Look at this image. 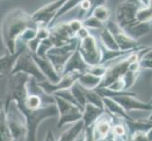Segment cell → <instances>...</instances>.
Listing matches in <instances>:
<instances>
[{
  "label": "cell",
  "mask_w": 152,
  "mask_h": 141,
  "mask_svg": "<svg viewBox=\"0 0 152 141\" xmlns=\"http://www.w3.org/2000/svg\"><path fill=\"white\" fill-rule=\"evenodd\" d=\"M28 27H37V25L24 10L13 9L6 15L1 25V36L9 54L16 53V40Z\"/></svg>",
  "instance_id": "obj_1"
},
{
  "label": "cell",
  "mask_w": 152,
  "mask_h": 141,
  "mask_svg": "<svg viewBox=\"0 0 152 141\" xmlns=\"http://www.w3.org/2000/svg\"><path fill=\"white\" fill-rule=\"evenodd\" d=\"M21 114L25 118L27 127L26 141H37V128L39 125L51 117H59V112L55 103H51L45 107H41L37 110H28L22 104H15Z\"/></svg>",
  "instance_id": "obj_2"
},
{
  "label": "cell",
  "mask_w": 152,
  "mask_h": 141,
  "mask_svg": "<svg viewBox=\"0 0 152 141\" xmlns=\"http://www.w3.org/2000/svg\"><path fill=\"white\" fill-rule=\"evenodd\" d=\"M5 113L13 141H26L27 127L25 118L13 102L10 103L9 107L5 110Z\"/></svg>",
  "instance_id": "obj_3"
},
{
  "label": "cell",
  "mask_w": 152,
  "mask_h": 141,
  "mask_svg": "<svg viewBox=\"0 0 152 141\" xmlns=\"http://www.w3.org/2000/svg\"><path fill=\"white\" fill-rule=\"evenodd\" d=\"M53 98L59 112V121L57 124L58 128H61L66 123H75L80 121L82 118V112L80 108L59 96L53 95Z\"/></svg>",
  "instance_id": "obj_4"
},
{
  "label": "cell",
  "mask_w": 152,
  "mask_h": 141,
  "mask_svg": "<svg viewBox=\"0 0 152 141\" xmlns=\"http://www.w3.org/2000/svg\"><path fill=\"white\" fill-rule=\"evenodd\" d=\"M17 72H23V74H28L30 77H33L37 80V83L43 82L45 80V77L39 70L38 66L36 65L35 61L32 59L31 53H23L19 56L16 62L13 66V69L10 72V75L17 74ZM9 75V76H10Z\"/></svg>",
  "instance_id": "obj_5"
},
{
  "label": "cell",
  "mask_w": 152,
  "mask_h": 141,
  "mask_svg": "<svg viewBox=\"0 0 152 141\" xmlns=\"http://www.w3.org/2000/svg\"><path fill=\"white\" fill-rule=\"evenodd\" d=\"M77 49L84 62L89 65H98L101 61V50L98 46L95 37L90 35L89 37L80 40Z\"/></svg>",
  "instance_id": "obj_6"
},
{
  "label": "cell",
  "mask_w": 152,
  "mask_h": 141,
  "mask_svg": "<svg viewBox=\"0 0 152 141\" xmlns=\"http://www.w3.org/2000/svg\"><path fill=\"white\" fill-rule=\"evenodd\" d=\"M141 7L135 0H126L118 5L116 9V24L124 29L136 23V13Z\"/></svg>",
  "instance_id": "obj_7"
},
{
  "label": "cell",
  "mask_w": 152,
  "mask_h": 141,
  "mask_svg": "<svg viewBox=\"0 0 152 141\" xmlns=\"http://www.w3.org/2000/svg\"><path fill=\"white\" fill-rule=\"evenodd\" d=\"M106 27L111 31L112 34L113 35L120 51L135 52V51H139V50L145 48V47L140 46L138 40L132 39V37H129L127 33H125L124 31L118 27V25L116 23L109 22Z\"/></svg>",
  "instance_id": "obj_8"
},
{
  "label": "cell",
  "mask_w": 152,
  "mask_h": 141,
  "mask_svg": "<svg viewBox=\"0 0 152 141\" xmlns=\"http://www.w3.org/2000/svg\"><path fill=\"white\" fill-rule=\"evenodd\" d=\"M66 1L67 0H56L54 2L45 5L43 8L35 12L33 15H31V19L36 24L37 27H48L55 17L58 10Z\"/></svg>",
  "instance_id": "obj_9"
},
{
  "label": "cell",
  "mask_w": 152,
  "mask_h": 141,
  "mask_svg": "<svg viewBox=\"0 0 152 141\" xmlns=\"http://www.w3.org/2000/svg\"><path fill=\"white\" fill-rule=\"evenodd\" d=\"M80 75V72H73L61 75V80L57 84H51L48 81H43L37 83V87H39L42 90L48 95H53L55 92L64 90H70L71 87L77 81L78 77Z\"/></svg>",
  "instance_id": "obj_10"
},
{
  "label": "cell",
  "mask_w": 152,
  "mask_h": 141,
  "mask_svg": "<svg viewBox=\"0 0 152 141\" xmlns=\"http://www.w3.org/2000/svg\"><path fill=\"white\" fill-rule=\"evenodd\" d=\"M113 101L123 107L124 110L129 113L132 110H141V111H150L152 112V103H144L135 98V95H122L112 97Z\"/></svg>",
  "instance_id": "obj_11"
},
{
  "label": "cell",
  "mask_w": 152,
  "mask_h": 141,
  "mask_svg": "<svg viewBox=\"0 0 152 141\" xmlns=\"http://www.w3.org/2000/svg\"><path fill=\"white\" fill-rule=\"evenodd\" d=\"M113 119L112 116L103 113L93 124L94 141H103L112 134Z\"/></svg>",
  "instance_id": "obj_12"
},
{
  "label": "cell",
  "mask_w": 152,
  "mask_h": 141,
  "mask_svg": "<svg viewBox=\"0 0 152 141\" xmlns=\"http://www.w3.org/2000/svg\"><path fill=\"white\" fill-rule=\"evenodd\" d=\"M31 56H32V59L35 61L36 65L38 66L39 70L45 77L46 81H48L51 84H57L61 80V76L57 74L53 65H52L48 57H40L35 54H31Z\"/></svg>",
  "instance_id": "obj_13"
},
{
  "label": "cell",
  "mask_w": 152,
  "mask_h": 141,
  "mask_svg": "<svg viewBox=\"0 0 152 141\" xmlns=\"http://www.w3.org/2000/svg\"><path fill=\"white\" fill-rule=\"evenodd\" d=\"M88 67L89 65H87L84 62V60L82 59V57L80 54V51L77 48L74 51V53L72 54V56L69 57L68 61L66 62L64 69V72H62V75L69 74V72H80V74H83V72H86Z\"/></svg>",
  "instance_id": "obj_14"
},
{
  "label": "cell",
  "mask_w": 152,
  "mask_h": 141,
  "mask_svg": "<svg viewBox=\"0 0 152 141\" xmlns=\"http://www.w3.org/2000/svg\"><path fill=\"white\" fill-rule=\"evenodd\" d=\"M103 103H104V110L108 111L111 116H116L118 119H124L125 121H133L134 119L129 116V114L126 112L123 107L117 103L115 101H113L112 98L109 97H102Z\"/></svg>",
  "instance_id": "obj_15"
},
{
  "label": "cell",
  "mask_w": 152,
  "mask_h": 141,
  "mask_svg": "<svg viewBox=\"0 0 152 141\" xmlns=\"http://www.w3.org/2000/svg\"><path fill=\"white\" fill-rule=\"evenodd\" d=\"M25 49H26V46L24 45L23 47H21L18 51H16L15 54L13 55L6 54L5 56L0 57V74L4 75L5 77L9 76L10 74L15 62H16L19 56L23 53Z\"/></svg>",
  "instance_id": "obj_16"
},
{
  "label": "cell",
  "mask_w": 152,
  "mask_h": 141,
  "mask_svg": "<svg viewBox=\"0 0 152 141\" xmlns=\"http://www.w3.org/2000/svg\"><path fill=\"white\" fill-rule=\"evenodd\" d=\"M104 112H105L104 109L96 107L95 106H93L92 103H87L84 109H83L82 118H81V121H83V124H84V129L92 126Z\"/></svg>",
  "instance_id": "obj_17"
},
{
  "label": "cell",
  "mask_w": 152,
  "mask_h": 141,
  "mask_svg": "<svg viewBox=\"0 0 152 141\" xmlns=\"http://www.w3.org/2000/svg\"><path fill=\"white\" fill-rule=\"evenodd\" d=\"M150 23H137L129 25V27L122 29L125 33H127L129 37L138 40L140 38L144 37L150 31Z\"/></svg>",
  "instance_id": "obj_18"
},
{
  "label": "cell",
  "mask_w": 152,
  "mask_h": 141,
  "mask_svg": "<svg viewBox=\"0 0 152 141\" xmlns=\"http://www.w3.org/2000/svg\"><path fill=\"white\" fill-rule=\"evenodd\" d=\"M83 131H84V124L80 119V121L75 122L68 130H66L61 135L58 141H76Z\"/></svg>",
  "instance_id": "obj_19"
},
{
  "label": "cell",
  "mask_w": 152,
  "mask_h": 141,
  "mask_svg": "<svg viewBox=\"0 0 152 141\" xmlns=\"http://www.w3.org/2000/svg\"><path fill=\"white\" fill-rule=\"evenodd\" d=\"M102 78L94 76L90 74H87V72H83V74H80L77 82L85 90H95L99 87Z\"/></svg>",
  "instance_id": "obj_20"
},
{
  "label": "cell",
  "mask_w": 152,
  "mask_h": 141,
  "mask_svg": "<svg viewBox=\"0 0 152 141\" xmlns=\"http://www.w3.org/2000/svg\"><path fill=\"white\" fill-rule=\"evenodd\" d=\"M126 127L128 129V135H132L137 132L146 133L150 128H152V123L149 122L148 119H145V121L133 119L130 121H126Z\"/></svg>",
  "instance_id": "obj_21"
},
{
  "label": "cell",
  "mask_w": 152,
  "mask_h": 141,
  "mask_svg": "<svg viewBox=\"0 0 152 141\" xmlns=\"http://www.w3.org/2000/svg\"><path fill=\"white\" fill-rule=\"evenodd\" d=\"M99 35H100L99 37H100V40L103 47H105L108 50L119 51V47L116 43V40H115L113 35L106 27L100 30Z\"/></svg>",
  "instance_id": "obj_22"
},
{
  "label": "cell",
  "mask_w": 152,
  "mask_h": 141,
  "mask_svg": "<svg viewBox=\"0 0 152 141\" xmlns=\"http://www.w3.org/2000/svg\"><path fill=\"white\" fill-rule=\"evenodd\" d=\"M70 91H71L72 95H73V97H74L75 101L77 103V106L80 109L81 112H83V109H84L86 103H87L83 87L78 84L77 82H76L75 84L71 87Z\"/></svg>",
  "instance_id": "obj_23"
},
{
  "label": "cell",
  "mask_w": 152,
  "mask_h": 141,
  "mask_svg": "<svg viewBox=\"0 0 152 141\" xmlns=\"http://www.w3.org/2000/svg\"><path fill=\"white\" fill-rule=\"evenodd\" d=\"M0 141H13L4 109L0 112Z\"/></svg>",
  "instance_id": "obj_24"
},
{
  "label": "cell",
  "mask_w": 152,
  "mask_h": 141,
  "mask_svg": "<svg viewBox=\"0 0 152 141\" xmlns=\"http://www.w3.org/2000/svg\"><path fill=\"white\" fill-rule=\"evenodd\" d=\"M14 103L15 104H22L25 108L28 109V110H37V109L41 108L42 100H41L40 96L33 94V95H28L25 100L16 102Z\"/></svg>",
  "instance_id": "obj_25"
},
{
  "label": "cell",
  "mask_w": 152,
  "mask_h": 141,
  "mask_svg": "<svg viewBox=\"0 0 152 141\" xmlns=\"http://www.w3.org/2000/svg\"><path fill=\"white\" fill-rule=\"evenodd\" d=\"M83 90H84V94H85V98H86L87 103H92L93 106H95L96 107L104 109L103 99L96 90H85V88H83Z\"/></svg>",
  "instance_id": "obj_26"
},
{
  "label": "cell",
  "mask_w": 152,
  "mask_h": 141,
  "mask_svg": "<svg viewBox=\"0 0 152 141\" xmlns=\"http://www.w3.org/2000/svg\"><path fill=\"white\" fill-rule=\"evenodd\" d=\"M81 1H83V0H67V1L62 5V7L58 10V12L56 13L55 17L53 18V20H52V22L50 23L53 24L56 20H58L60 17H61L62 15H64L65 13H67L68 12H70L71 9H73L75 7H77V5H80L81 3Z\"/></svg>",
  "instance_id": "obj_27"
},
{
  "label": "cell",
  "mask_w": 152,
  "mask_h": 141,
  "mask_svg": "<svg viewBox=\"0 0 152 141\" xmlns=\"http://www.w3.org/2000/svg\"><path fill=\"white\" fill-rule=\"evenodd\" d=\"M137 23H150L152 22V7H141L136 13Z\"/></svg>",
  "instance_id": "obj_28"
},
{
  "label": "cell",
  "mask_w": 152,
  "mask_h": 141,
  "mask_svg": "<svg viewBox=\"0 0 152 141\" xmlns=\"http://www.w3.org/2000/svg\"><path fill=\"white\" fill-rule=\"evenodd\" d=\"M92 16L96 17L99 21H101L102 23L107 22L110 18V10L109 9L105 6V5H101V6L95 7L91 10Z\"/></svg>",
  "instance_id": "obj_29"
},
{
  "label": "cell",
  "mask_w": 152,
  "mask_h": 141,
  "mask_svg": "<svg viewBox=\"0 0 152 141\" xmlns=\"http://www.w3.org/2000/svg\"><path fill=\"white\" fill-rule=\"evenodd\" d=\"M139 74H140V71H132L129 69V71L122 77V80L124 82V90H128L129 88L133 87Z\"/></svg>",
  "instance_id": "obj_30"
},
{
  "label": "cell",
  "mask_w": 152,
  "mask_h": 141,
  "mask_svg": "<svg viewBox=\"0 0 152 141\" xmlns=\"http://www.w3.org/2000/svg\"><path fill=\"white\" fill-rule=\"evenodd\" d=\"M82 25L87 29H98L101 30L102 28L105 27L104 23H102L101 21H99L96 17L92 16V15H89V16L85 19L81 21Z\"/></svg>",
  "instance_id": "obj_31"
},
{
  "label": "cell",
  "mask_w": 152,
  "mask_h": 141,
  "mask_svg": "<svg viewBox=\"0 0 152 141\" xmlns=\"http://www.w3.org/2000/svg\"><path fill=\"white\" fill-rule=\"evenodd\" d=\"M51 48H53V43H52L51 40L49 38L43 40H41L37 52H36L35 55L40 57H45L46 53H48Z\"/></svg>",
  "instance_id": "obj_32"
},
{
  "label": "cell",
  "mask_w": 152,
  "mask_h": 141,
  "mask_svg": "<svg viewBox=\"0 0 152 141\" xmlns=\"http://www.w3.org/2000/svg\"><path fill=\"white\" fill-rule=\"evenodd\" d=\"M106 72H107V67L103 64L89 66L86 70L87 74H90L94 76H96L99 78H103L105 74H106Z\"/></svg>",
  "instance_id": "obj_33"
},
{
  "label": "cell",
  "mask_w": 152,
  "mask_h": 141,
  "mask_svg": "<svg viewBox=\"0 0 152 141\" xmlns=\"http://www.w3.org/2000/svg\"><path fill=\"white\" fill-rule=\"evenodd\" d=\"M112 134L114 137H128V129L126 127V124L117 123L113 126Z\"/></svg>",
  "instance_id": "obj_34"
},
{
  "label": "cell",
  "mask_w": 152,
  "mask_h": 141,
  "mask_svg": "<svg viewBox=\"0 0 152 141\" xmlns=\"http://www.w3.org/2000/svg\"><path fill=\"white\" fill-rule=\"evenodd\" d=\"M36 35H37V27H28L22 33L19 39L26 43H28L29 40L36 38Z\"/></svg>",
  "instance_id": "obj_35"
},
{
  "label": "cell",
  "mask_w": 152,
  "mask_h": 141,
  "mask_svg": "<svg viewBox=\"0 0 152 141\" xmlns=\"http://www.w3.org/2000/svg\"><path fill=\"white\" fill-rule=\"evenodd\" d=\"M41 43V40L36 37L34 38L33 40H29L28 43H27V46L28 47L29 49V52L31 54H36V52H37V49L39 47V44Z\"/></svg>",
  "instance_id": "obj_36"
},
{
  "label": "cell",
  "mask_w": 152,
  "mask_h": 141,
  "mask_svg": "<svg viewBox=\"0 0 152 141\" xmlns=\"http://www.w3.org/2000/svg\"><path fill=\"white\" fill-rule=\"evenodd\" d=\"M68 25H69V27L71 28V30L75 34H77V31L83 27L82 22H81V21H80V20H73V21H71L70 23H68Z\"/></svg>",
  "instance_id": "obj_37"
},
{
  "label": "cell",
  "mask_w": 152,
  "mask_h": 141,
  "mask_svg": "<svg viewBox=\"0 0 152 141\" xmlns=\"http://www.w3.org/2000/svg\"><path fill=\"white\" fill-rule=\"evenodd\" d=\"M128 137H132V139L133 141H149L146 137V134L145 133L143 132H137V133H134L132 135H128Z\"/></svg>",
  "instance_id": "obj_38"
},
{
  "label": "cell",
  "mask_w": 152,
  "mask_h": 141,
  "mask_svg": "<svg viewBox=\"0 0 152 141\" xmlns=\"http://www.w3.org/2000/svg\"><path fill=\"white\" fill-rule=\"evenodd\" d=\"M89 36H90V32H89V29H87L84 27H82L80 30L77 31V34H76V37L78 38L80 40H83V39L89 37Z\"/></svg>",
  "instance_id": "obj_39"
},
{
  "label": "cell",
  "mask_w": 152,
  "mask_h": 141,
  "mask_svg": "<svg viewBox=\"0 0 152 141\" xmlns=\"http://www.w3.org/2000/svg\"><path fill=\"white\" fill-rule=\"evenodd\" d=\"M80 5L81 9L86 10V12H88V10H90L92 9V4H91L90 1H89V0H83V1H81V3Z\"/></svg>",
  "instance_id": "obj_40"
},
{
  "label": "cell",
  "mask_w": 152,
  "mask_h": 141,
  "mask_svg": "<svg viewBox=\"0 0 152 141\" xmlns=\"http://www.w3.org/2000/svg\"><path fill=\"white\" fill-rule=\"evenodd\" d=\"M45 141H56L55 137H54V134H53V133H52L51 130H48V132L46 133Z\"/></svg>",
  "instance_id": "obj_41"
},
{
  "label": "cell",
  "mask_w": 152,
  "mask_h": 141,
  "mask_svg": "<svg viewBox=\"0 0 152 141\" xmlns=\"http://www.w3.org/2000/svg\"><path fill=\"white\" fill-rule=\"evenodd\" d=\"M107 0H95V2H94L93 4V7L91 9V10L95 8V7H97V6H101V5H104L105 2H106Z\"/></svg>",
  "instance_id": "obj_42"
},
{
  "label": "cell",
  "mask_w": 152,
  "mask_h": 141,
  "mask_svg": "<svg viewBox=\"0 0 152 141\" xmlns=\"http://www.w3.org/2000/svg\"><path fill=\"white\" fill-rule=\"evenodd\" d=\"M151 0H139V2L143 5V7H149Z\"/></svg>",
  "instance_id": "obj_43"
},
{
  "label": "cell",
  "mask_w": 152,
  "mask_h": 141,
  "mask_svg": "<svg viewBox=\"0 0 152 141\" xmlns=\"http://www.w3.org/2000/svg\"><path fill=\"white\" fill-rule=\"evenodd\" d=\"M145 134H146V137H148V139L149 141H152V128H150L148 131L145 133Z\"/></svg>",
  "instance_id": "obj_44"
},
{
  "label": "cell",
  "mask_w": 152,
  "mask_h": 141,
  "mask_svg": "<svg viewBox=\"0 0 152 141\" xmlns=\"http://www.w3.org/2000/svg\"><path fill=\"white\" fill-rule=\"evenodd\" d=\"M76 141H85V137H84V134H80V137H77V139Z\"/></svg>",
  "instance_id": "obj_45"
},
{
  "label": "cell",
  "mask_w": 152,
  "mask_h": 141,
  "mask_svg": "<svg viewBox=\"0 0 152 141\" xmlns=\"http://www.w3.org/2000/svg\"><path fill=\"white\" fill-rule=\"evenodd\" d=\"M4 104H5V102L0 101V112H1L3 109H4Z\"/></svg>",
  "instance_id": "obj_46"
},
{
  "label": "cell",
  "mask_w": 152,
  "mask_h": 141,
  "mask_svg": "<svg viewBox=\"0 0 152 141\" xmlns=\"http://www.w3.org/2000/svg\"><path fill=\"white\" fill-rule=\"evenodd\" d=\"M148 121H149V122H151L152 123V114L150 115V116L148 117Z\"/></svg>",
  "instance_id": "obj_47"
},
{
  "label": "cell",
  "mask_w": 152,
  "mask_h": 141,
  "mask_svg": "<svg viewBox=\"0 0 152 141\" xmlns=\"http://www.w3.org/2000/svg\"><path fill=\"white\" fill-rule=\"evenodd\" d=\"M4 77H5L4 75H1V74H0V80H1V79H3Z\"/></svg>",
  "instance_id": "obj_48"
},
{
  "label": "cell",
  "mask_w": 152,
  "mask_h": 141,
  "mask_svg": "<svg viewBox=\"0 0 152 141\" xmlns=\"http://www.w3.org/2000/svg\"><path fill=\"white\" fill-rule=\"evenodd\" d=\"M150 6L152 7V0H151V1H150Z\"/></svg>",
  "instance_id": "obj_49"
},
{
  "label": "cell",
  "mask_w": 152,
  "mask_h": 141,
  "mask_svg": "<svg viewBox=\"0 0 152 141\" xmlns=\"http://www.w3.org/2000/svg\"><path fill=\"white\" fill-rule=\"evenodd\" d=\"M150 103H152V99H151V101H150Z\"/></svg>",
  "instance_id": "obj_50"
}]
</instances>
